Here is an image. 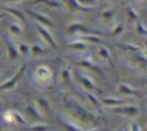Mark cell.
I'll return each mask as SVG.
<instances>
[{"mask_svg":"<svg viewBox=\"0 0 147 131\" xmlns=\"http://www.w3.org/2000/svg\"><path fill=\"white\" fill-rule=\"evenodd\" d=\"M110 110L114 111L115 114H118L121 116H125L129 118H136L140 114L139 107L136 105H131V103H125V105H122L115 108H110Z\"/></svg>","mask_w":147,"mask_h":131,"instance_id":"2","label":"cell"},{"mask_svg":"<svg viewBox=\"0 0 147 131\" xmlns=\"http://www.w3.org/2000/svg\"><path fill=\"white\" fill-rule=\"evenodd\" d=\"M69 48L71 49H75V51H85L87 48V45L84 40H76V41H72L68 45Z\"/></svg>","mask_w":147,"mask_h":131,"instance_id":"17","label":"cell"},{"mask_svg":"<svg viewBox=\"0 0 147 131\" xmlns=\"http://www.w3.org/2000/svg\"><path fill=\"white\" fill-rule=\"evenodd\" d=\"M61 78H62V82H63L64 84H67V85L71 84V78H72V74H71L70 69H68V68L63 69V70H62V72H61Z\"/></svg>","mask_w":147,"mask_h":131,"instance_id":"21","label":"cell"},{"mask_svg":"<svg viewBox=\"0 0 147 131\" xmlns=\"http://www.w3.org/2000/svg\"><path fill=\"white\" fill-rule=\"evenodd\" d=\"M133 1H136V2H141V1H144V0H133Z\"/></svg>","mask_w":147,"mask_h":131,"instance_id":"38","label":"cell"},{"mask_svg":"<svg viewBox=\"0 0 147 131\" xmlns=\"http://www.w3.org/2000/svg\"><path fill=\"white\" fill-rule=\"evenodd\" d=\"M77 5L80 7H84V9H88L93 6H95L98 3L99 0H76Z\"/></svg>","mask_w":147,"mask_h":131,"instance_id":"22","label":"cell"},{"mask_svg":"<svg viewBox=\"0 0 147 131\" xmlns=\"http://www.w3.org/2000/svg\"><path fill=\"white\" fill-rule=\"evenodd\" d=\"M2 118L5 122L7 123H15L14 122V114H13V110H6L3 114H2Z\"/></svg>","mask_w":147,"mask_h":131,"instance_id":"31","label":"cell"},{"mask_svg":"<svg viewBox=\"0 0 147 131\" xmlns=\"http://www.w3.org/2000/svg\"><path fill=\"white\" fill-rule=\"evenodd\" d=\"M82 40H84L85 43H92V44H102L103 43L102 39L99 36L94 34V33H92V34H83L82 36Z\"/></svg>","mask_w":147,"mask_h":131,"instance_id":"16","label":"cell"},{"mask_svg":"<svg viewBox=\"0 0 147 131\" xmlns=\"http://www.w3.org/2000/svg\"><path fill=\"white\" fill-rule=\"evenodd\" d=\"M9 32L13 34V36H22L23 34V28L22 25L18 23V22H13V23H9Z\"/></svg>","mask_w":147,"mask_h":131,"instance_id":"15","label":"cell"},{"mask_svg":"<svg viewBox=\"0 0 147 131\" xmlns=\"http://www.w3.org/2000/svg\"><path fill=\"white\" fill-rule=\"evenodd\" d=\"M26 11H28V14H29L31 17H33L34 20H37V22H38L39 24H41V25H44V26H46V28H52V26L54 25L53 22L49 20L48 16H46V15H44V14H40V13H37V11L31 10V9H28Z\"/></svg>","mask_w":147,"mask_h":131,"instance_id":"8","label":"cell"},{"mask_svg":"<svg viewBox=\"0 0 147 131\" xmlns=\"http://www.w3.org/2000/svg\"><path fill=\"white\" fill-rule=\"evenodd\" d=\"M3 131H9V130H3Z\"/></svg>","mask_w":147,"mask_h":131,"instance_id":"42","label":"cell"},{"mask_svg":"<svg viewBox=\"0 0 147 131\" xmlns=\"http://www.w3.org/2000/svg\"><path fill=\"white\" fill-rule=\"evenodd\" d=\"M118 46L121 48H123L124 51L131 53V54L138 55V54L141 53V48L139 46H137V45H133V44H118Z\"/></svg>","mask_w":147,"mask_h":131,"instance_id":"14","label":"cell"},{"mask_svg":"<svg viewBox=\"0 0 147 131\" xmlns=\"http://www.w3.org/2000/svg\"><path fill=\"white\" fill-rule=\"evenodd\" d=\"M78 64H80V66H83V67H85V68H88V69H91L92 71H94V72H96V74H102L101 69H100L99 67L94 66V64H93L92 62H90V61L83 60V61H79V62H78Z\"/></svg>","mask_w":147,"mask_h":131,"instance_id":"20","label":"cell"},{"mask_svg":"<svg viewBox=\"0 0 147 131\" xmlns=\"http://www.w3.org/2000/svg\"><path fill=\"white\" fill-rule=\"evenodd\" d=\"M114 15H115V13H114L113 9H107V10H103V11L101 13L100 17H101V20H103V21H106V22H109V21L113 20Z\"/></svg>","mask_w":147,"mask_h":131,"instance_id":"28","label":"cell"},{"mask_svg":"<svg viewBox=\"0 0 147 131\" xmlns=\"http://www.w3.org/2000/svg\"><path fill=\"white\" fill-rule=\"evenodd\" d=\"M101 103L108 108H115V107H118V106H122V105H125L126 101L121 99V98H115V97H103L100 99Z\"/></svg>","mask_w":147,"mask_h":131,"instance_id":"10","label":"cell"},{"mask_svg":"<svg viewBox=\"0 0 147 131\" xmlns=\"http://www.w3.org/2000/svg\"><path fill=\"white\" fill-rule=\"evenodd\" d=\"M131 130H132V131H142V128H141L140 125H138L137 123H133V124L131 125Z\"/></svg>","mask_w":147,"mask_h":131,"instance_id":"33","label":"cell"},{"mask_svg":"<svg viewBox=\"0 0 147 131\" xmlns=\"http://www.w3.org/2000/svg\"><path fill=\"white\" fill-rule=\"evenodd\" d=\"M6 41V48H7V53H8V57L11 61H15L18 59L20 52H18V47L16 45H14V43L11 40H9L8 38L5 39Z\"/></svg>","mask_w":147,"mask_h":131,"instance_id":"11","label":"cell"},{"mask_svg":"<svg viewBox=\"0 0 147 131\" xmlns=\"http://www.w3.org/2000/svg\"><path fill=\"white\" fill-rule=\"evenodd\" d=\"M6 11H8L11 16H14L15 18H17V20H20L21 22H24L25 21V17H24V14L22 13V11H20L18 9H16V8H8V7H5L3 8Z\"/></svg>","mask_w":147,"mask_h":131,"instance_id":"19","label":"cell"},{"mask_svg":"<svg viewBox=\"0 0 147 131\" xmlns=\"http://www.w3.org/2000/svg\"><path fill=\"white\" fill-rule=\"evenodd\" d=\"M142 131H147V125H145V126H142Z\"/></svg>","mask_w":147,"mask_h":131,"instance_id":"37","label":"cell"},{"mask_svg":"<svg viewBox=\"0 0 147 131\" xmlns=\"http://www.w3.org/2000/svg\"><path fill=\"white\" fill-rule=\"evenodd\" d=\"M17 47H18V52H20L21 55L26 56V55H30L31 54V46H29L28 44L21 43V44H18Z\"/></svg>","mask_w":147,"mask_h":131,"instance_id":"24","label":"cell"},{"mask_svg":"<svg viewBox=\"0 0 147 131\" xmlns=\"http://www.w3.org/2000/svg\"><path fill=\"white\" fill-rule=\"evenodd\" d=\"M25 67H26L25 64L22 66L21 69H20V70H18L11 78H9V79H7L6 82H3L2 84H0V91H8V90L14 88L15 85L17 84L18 79L22 77V75H23V72H24V70H25Z\"/></svg>","mask_w":147,"mask_h":131,"instance_id":"4","label":"cell"},{"mask_svg":"<svg viewBox=\"0 0 147 131\" xmlns=\"http://www.w3.org/2000/svg\"><path fill=\"white\" fill-rule=\"evenodd\" d=\"M67 31L69 33H84V34H92L93 32L86 28L84 24L79 23V22H75V23H70L68 26H67Z\"/></svg>","mask_w":147,"mask_h":131,"instance_id":"9","label":"cell"},{"mask_svg":"<svg viewBox=\"0 0 147 131\" xmlns=\"http://www.w3.org/2000/svg\"><path fill=\"white\" fill-rule=\"evenodd\" d=\"M115 131H123V129H117V130H115Z\"/></svg>","mask_w":147,"mask_h":131,"instance_id":"39","label":"cell"},{"mask_svg":"<svg viewBox=\"0 0 147 131\" xmlns=\"http://www.w3.org/2000/svg\"><path fill=\"white\" fill-rule=\"evenodd\" d=\"M13 114H14V122H15V123H17V124H20V125H24V124H26V120H25V117H24L20 111H17V110H13Z\"/></svg>","mask_w":147,"mask_h":131,"instance_id":"25","label":"cell"},{"mask_svg":"<svg viewBox=\"0 0 147 131\" xmlns=\"http://www.w3.org/2000/svg\"><path fill=\"white\" fill-rule=\"evenodd\" d=\"M117 92L125 95V97H139L140 95V91L130 86L126 83H119L117 85Z\"/></svg>","mask_w":147,"mask_h":131,"instance_id":"7","label":"cell"},{"mask_svg":"<svg viewBox=\"0 0 147 131\" xmlns=\"http://www.w3.org/2000/svg\"><path fill=\"white\" fill-rule=\"evenodd\" d=\"M31 54L34 55V56H42L45 54V49L40 45L34 44V45L31 46Z\"/></svg>","mask_w":147,"mask_h":131,"instance_id":"26","label":"cell"},{"mask_svg":"<svg viewBox=\"0 0 147 131\" xmlns=\"http://www.w3.org/2000/svg\"><path fill=\"white\" fill-rule=\"evenodd\" d=\"M34 76L40 84H48L52 80V71L45 66H39L34 71Z\"/></svg>","mask_w":147,"mask_h":131,"instance_id":"3","label":"cell"},{"mask_svg":"<svg viewBox=\"0 0 147 131\" xmlns=\"http://www.w3.org/2000/svg\"><path fill=\"white\" fill-rule=\"evenodd\" d=\"M49 129L48 124H42V123H38V124H33L32 126H30V131H47Z\"/></svg>","mask_w":147,"mask_h":131,"instance_id":"29","label":"cell"},{"mask_svg":"<svg viewBox=\"0 0 147 131\" xmlns=\"http://www.w3.org/2000/svg\"><path fill=\"white\" fill-rule=\"evenodd\" d=\"M123 131H132V130H131V126H127V128H124Z\"/></svg>","mask_w":147,"mask_h":131,"instance_id":"35","label":"cell"},{"mask_svg":"<svg viewBox=\"0 0 147 131\" xmlns=\"http://www.w3.org/2000/svg\"><path fill=\"white\" fill-rule=\"evenodd\" d=\"M98 55H99L101 59H103V60H106V61H108V62H111L110 52H109V49H108L106 46H100V47L98 48Z\"/></svg>","mask_w":147,"mask_h":131,"instance_id":"18","label":"cell"},{"mask_svg":"<svg viewBox=\"0 0 147 131\" xmlns=\"http://www.w3.org/2000/svg\"><path fill=\"white\" fill-rule=\"evenodd\" d=\"M76 76H77L78 83H79L87 92H94V91L98 90L96 86H95V84H94V82H93L88 76L83 75V74H80V72H77Z\"/></svg>","mask_w":147,"mask_h":131,"instance_id":"6","label":"cell"},{"mask_svg":"<svg viewBox=\"0 0 147 131\" xmlns=\"http://www.w3.org/2000/svg\"><path fill=\"white\" fill-rule=\"evenodd\" d=\"M82 131H99V129L93 128V129H87V130H82Z\"/></svg>","mask_w":147,"mask_h":131,"instance_id":"34","label":"cell"},{"mask_svg":"<svg viewBox=\"0 0 147 131\" xmlns=\"http://www.w3.org/2000/svg\"><path fill=\"white\" fill-rule=\"evenodd\" d=\"M2 17H3V15H2V14H0V20H1Z\"/></svg>","mask_w":147,"mask_h":131,"instance_id":"40","label":"cell"},{"mask_svg":"<svg viewBox=\"0 0 147 131\" xmlns=\"http://www.w3.org/2000/svg\"><path fill=\"white\" fill-rule=\"evenodd\" d=\"M124 32V24L123 23H117L110 31V36L111 37H117V36H121L122 33Z\"/></svg>","mask_w":147,"mask_h":131,"instance_id":"23","label":"cell"},{"mask_svg":"<svg viewBox=\"0 0 147 131\" xmlns=\"http://www.w3.org/2000/svg\"><path fill=\"white\" fill-rule=\"evenodd\" d=\"M63 106L76 118H78V120H80L83 122H92L94 120V115L92 113H90L79 101H77L74 98L64 97L63 98Z\"/></svg>","mask_w":147,"mask_h":131,"instance_id":"1","label":"cell"},{"mask_svg":"<svg viewBox=\"0 0 147 131\" xmlns=\"http://www.w3.org/2000/svg\"><path fill=\"white\" fill-rule=\"evenodd\" d=\"M87 99L91 101V103L93 105V106H99V105H101V101H100V99H98L96 98V95L93 93V92H87Z\"/></svg>","mask_w":147,"mask_h":131,"instance_id":"30","label":"cell"},{"mask_svg":"<svg viewBox=\"0 0 147 131\" xmlns=\"http://www.w3.org/2000/svg\"><path fill=\"white\" fill-rule=\"evenodd\" d=\"M25 110H26L28 115L31 116L32 118H39V120L42 118V113H41V111L39 110V108H38L37 106H34V105H28L26 108H25Z\"/></svg>","mask_w":147,"mask_h":131,"instance_id":"13","label":"cell"},{"mask_svg":"<svg viewBox=\"0 0 147 131\" xmlns=\"http://www.w3.org/2000/svg\"><path fill=\"white\" fill-rule=\"evenodd\" d=\"M127 15H129V17L131 20H137V14L131 7H129V9H127Z\"/></svg>","mask_w":147,"mask_h":131,"instance_id":"32","label":"cell"},{"mask_svg":"<svg viewBox=\"0 0 147 131\" xmlns=\"http://www.w3.org/2000/svg\"><path fill=\"white\" fill-rule=\"evenodd\" d=\"M63 126L65 128V131H82V129L77 126L72 121H63Z\"/></svg>","mask_w":147,"mask_h":131,"instance_id":"27","label":"cell"},{"mask_svg":"<svg viewBox=\"0 0 147 131\" xmlns=\"http://www.w3.org/2000/svg\"><path fill=\"white\" fill-rule=\"evenodd\" d=\"M37 31H38V33L41 36V38L51 46V47H53V48H57V45H56V41L54 40V38H53V36H52V33L46 29V26H44V25H41V24H37Z\"/></svg>","mask_w":147,"mask_h":131,"instance_id":"5","label":"cell"},{"mask_svg":"<svg viewBox=\"0 0 147 131\" xmlns=\"http://www.w3.org/2000/svg\"><path fill=\"white\" fill-rule=\"evenodd\" d=\"M145 49H146V54H147V39H145Z\"/></svg>","mask_w":147,"mask_h":131,"instance_id":"36","label":"cell"},{"mask_svg":"<svg viewBox=\"0 0 147 131\" xmlns=\"http://www.w3.org/2000/svg\"><path fill=\"white\" fill-rule=\"evenodd\" d=\"M1 108H2V106H1V102H0V110H1Z\"/></svg>","mask_w":147,"mask_h":131,"instance_id":"41","label":"cell"},{"mask_svg":"<svg viewBox=\"0 0 147 131\" xmlns=\"http://www.w3.org/2000/svg\"><path fill=\"white\" fill-rule=\"evenodd\" d=\"M36 106L39 108L41 113H51V103L48 99L45 97H38L36 99Z\"/></svg>","mask_w":147,"mask_h":131,"instance_id":"12","label":"cell"}]
</instances>
